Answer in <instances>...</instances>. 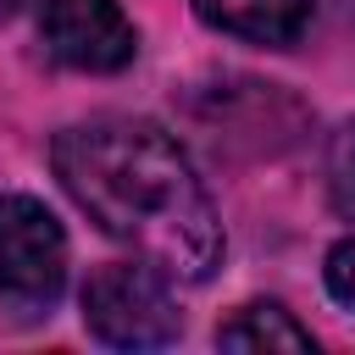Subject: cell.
<instances>
[{"label": "cell", "instance_id": "1", "mask_svg": "<svg viewBox=\"0 0 355 355\" xmlns=\"http://www.w3.org/2000/svg\"><path fill=\"white\" fill-rule=\"evenodd\" d=\"M61 189L178 283H205L222 266V222L178 139L150 116H94L50 144Z\"/></svg>", "mask_w": 355, "mask_h": 355}, {"label": "cell", "instance_id": "2", "mask_svg": "<svg viewBox=\"0 0 355 355\" xmlns=\"http://www.w3.org/2000/svg\"><path fill=\"white\" fill-rule=\"evenodd\" d=\"M172 277L155 261H105L83 283V327L111 349H155L183 333Z\"/></svg>", "mask_w": 355, "mask_h": 355}, {"label": "cell", "instance_id": "3", "mask_svg": "<svg viewBox=\"0 0 355 355\" xmlns=\"http://www.w3.org/2000/svg\"><path fill=\"white\" fill-rule=\"evenodd\" d=\"M67 288V233L33 194H0V305L17 322L50 316Z\"/></svg>", "mask_w": 355, "mask_h": 355}, {"label": "cell", "instance_id": "4", "mask_svg": "<svg viewBox=\"0 0 355 355\" xmlns=\"http://www.w3.org/2000/svg\"><path fill=\"white\" fill-rule=\"evenodd\" d=\"M39 39L72 72H122L139 55V33L116 0H44Z\"/></svg>", "mask_w": 355, "mask_h": 355}, {"label": "cell", "instance_id": "5", "mask_svg": "<svg viewBox=\"0 0 355 355\" xmlns=\"http://www.w3.org/2000/svg\"><path fill=\"white\" fill-rule=\"evenodd\" d=\"M200 22L216 33H233L244 44H294L311 22V0H194Z\"/></svg>", "mask_w": 355, "mask_h": 355}, {"label": "cell", "instance_id": "6", "mask_svg": "<svg viewBox=\"0 0 355 355\" xmlns=\"http://www.w3.org/2000/svg\"><path fill=\"white\" fill-rule=\"evenodd\" d=\"M216 344H222V349H316L311 327H300L277 300L239 305V311L216 327Z\"/></svg>", "mask_w": 355, "mask_h": 355}, {"label": "cell", "instance_id": "7", "mask_svg": "<svg viewBox=\"0 0 355 355\" xmlns=\"http://www.w3.org/2000/svg\"><path fill=\"white\" fill-rule=\"evenodd\" d=\"M327 194H333V211L355 222V122H344L327 144Z\"/></svg>", "mask_w": 355, "mask_h": 355}, {"label": "cell", "instance_id": "8", "mask_svg": "<svg viewBox=\"0 0 355 355\" xmlns=\"http://www.w3.org/2000/svg\"><path fill=\"white\" fill-rule=\"evenodd\" d=\"M322 277H327V294H333L338 305H349V311H355V239H344V244H333V250H327Z\"/></svg>", "mask_w": 355, "mask_h": 355}, {"label": "cell", "instance_id": "9", "mask_svg": "<svg viewBox=\"0 0 355 355\" xmlns=\"http://www.w3.org/2000/svg\"><path fill=\"white\" fill-rule=\"evenodd\" d=\"M22 6H28V0H0V22H11V17L22 11Z\"/></svg>", "mask_w": 355, "mask_h": 355}]
</instances>
